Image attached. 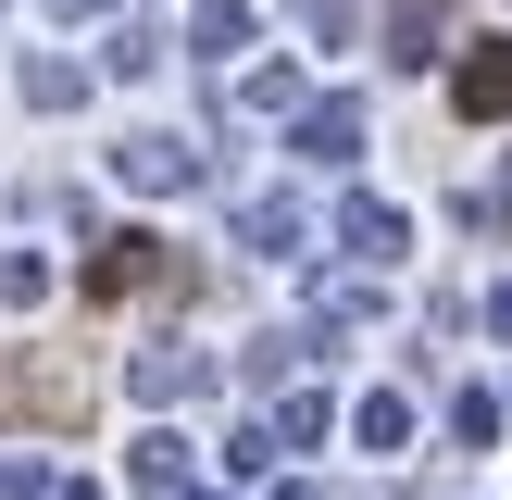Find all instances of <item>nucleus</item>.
Wrapping results in <instances>:
<instances>
[{"label":"nucleus","mask_w":512,"mask_h":500,"mask_svg":"<svg viewBox=\"0 0 512 500\" xmlns=\"http://www.w3.org/2000/svg\"><path fill=\"white\" fill-rule=\"evenodd\" d=\"M463 100H475V113H500V100H512V63H475V75H463Z\"/></svg>","instance_id":"obj_1"}]
</instances>
